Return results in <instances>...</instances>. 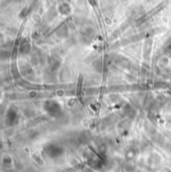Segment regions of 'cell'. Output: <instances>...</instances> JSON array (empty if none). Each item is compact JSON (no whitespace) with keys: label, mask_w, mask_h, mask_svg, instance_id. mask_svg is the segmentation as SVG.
<instances>
[{"label":"cell","mask_w":171,"mask_h":172,"mask_svg":"<svg viewBox=\"0 0 171 172\" xmlns=\"http://www.w3.org/2000/svg\"><path fill=\"white\" fill-rule=\"evenodd\" d=\"M18 120H19V116H18L17 111L14 108H9L7 110L6 113V123L9 126H13L18 123Z\"/></svg>","instance_id":"cell-3"},{"label":"cell","mask_w":171,"mask_h":172,"mask_svg":"<svg viewBox=\"0 0 171 172\" xmlns=\"http://www.w3.org/2000/svg\"><path fill=\"white\" fill-rule=\"evenodd\" d=\"M44 109L50 116L54 117L60 115L61 112H62L60 104L55 100H48V101H46L44 104Z\"/></svg>","instance_id":"cell-2"},{"label":"cell","mask_w":171,"mask_h":172,"mask_svg":"<svg viewBox=\"0 0 171 172\" xmlns=\"http://www.w3.org/2000/svg\"><path fill=\"white\" fill-rule=\"evenodd\" d=\"M44 152L49 158L55 159L60 157L61 155H63L64 153V149L61 147V146L54 144V143H50L44 148Z\"/></svg>","instance_id":"cell-1"}]
</instances>
